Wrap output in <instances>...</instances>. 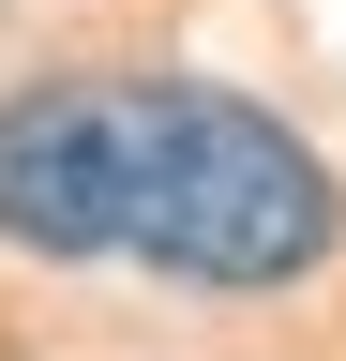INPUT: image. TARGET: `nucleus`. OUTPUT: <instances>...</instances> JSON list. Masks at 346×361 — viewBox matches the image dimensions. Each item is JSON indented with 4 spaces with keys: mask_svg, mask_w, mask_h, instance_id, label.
Segmentation results:
<instances>
[{
    "mask_svg": "<svg viewBox=\"0 0 346 361\" xmlns=\"http://www.w3.org/2000/svg\"><path fill=\"white\" fill-rule=\"evenodd\" d=\"M331 241H346V180L256 90L106 75V256L166 271V286L256 301V286H301Z\"/></svg>",
    "mask_w": 346,
    "mask_h": 361,
    "instance_id": "1",
    "label": "nucleus"
},
{
    "mask_svg": "<svg viewBox=\"0 0 346 361\" xmlns=\"http://www.w3.org/2000/svg\"><path fill=\"white\" fill-rule=\"evenodd\" d=\"M0 241L16 256H106V75L0 90Z\"/></svg>",
    "mask_w": 346,
    "mask_h": 361,
    "instance_id": "2",
    "label": "nucleus"
}]
</instances>
